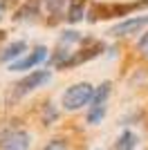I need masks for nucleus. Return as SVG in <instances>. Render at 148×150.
I'll return each mask as SVG.
<instances>
[{"label":"nucleus","mask_w":148,"mask_h":150,"mask_svg":"<svg viewBox=\"0 0 148 150\" xmlns=\"http://www.w3.org/2000/svg\"><path fill=\"white\" fill-rule=\"evenodd\" d=\"M94 92H97V88H94L92 83H74V85H70L65 92H63V110H68V112H76V110H83V108H90V103H92L94 99Z\"/></svg>","instance_id":"obj_1"},{"label":"nucleus","mask_w":148,"mask_h":150,"mask_svg":"<svg viewBox=\"0 0 148 150\" xmlns=\"http://www.w3.org/2000/svg\"><path fill=\"white\" fill-rule=\"evenodd\" d=\"M112 92V83L110 81H103L101 85L97 88V92H94V99L92 103H90V108H88V123L90 125H97L103 121L105 117V110H108V96H110Z\"/></svg>","instance_id":"obj_2"},{"label":"nucleus","mask_w":148,"mask_h":150,"mask_svg":"<svg viewBox=\"0 0 148 150\" xmlns=\"http://www.w3.org/2000/svg\"><path fill=\"white\" fill-rule=\"evenodd\" d=\"M49 76H52V74H49V69H36V72H29L25 79H20V81L16 83V88H14V96L20 99V96H25V94L38 90L41 85H45V83L49 81Z\"/></svg>","instance_id":"obj_3"},{"label":"nucleus","mask_w":148,"mask_h":150,"mask_svg":"<svg viewBox=\"0 0 148 150\" xmlns=\"http://www.w3.org/2000/svg\"><path fill=\"white\" fill-rule=\"evenodd\" d=\"M47 56H49V50H47V47H43V45H38V47H34L29 54H25L23 58L9 63L7 69H9V72H29V69H34L36 65H41Z\"/></svg>","instance_id":"obj_4"},{"label":"nucleus","mask_w":148,"mask_h":150,"mask_svg":"<svg viewBox=\"0 0 148 150\" xmlns=\"http://www.w3.org/2000/svg\"><path fill=\"white\" fill-rule=\"evenodd\" d=\"M144 27H148V13H144V16H132V18L121 20V23H117L115 27H110L108 34H110L112 38H123V36L139 34Z\"/></svg>","instance_id":"obj_5"},{"label":"nucleus","mask_w":148,"mask_h":150,"mask_svg":"<svg viewBox=\"0 0 148 150\" xmlns=\"http://www.w3.org/2000/svg\"><path fill=\"white\" fill-rule=\"evenodd\" d=\"M31 146V134L25 130H14L9 132L5 139H2V144L0 148L2 150H29Z\"/></svg>","instance_id":"obj_6"},{"label":"nucleus","mask_w":148,"mask_h":150,"mask_svg":"<svg viewBox=\"0 0 148 150\" xmlns=\"http://www.w3.org/2000/svg\"><path fill=\"white\" fill-rule=\"evenodd\" d=\"M25 52H27V43H25V40H14L11 45H7L5 50L0 52V63H7V65H9V63L23 58Z\"/></svg>","instance_id":"obj_7"},{"label":"nucleus","mask_w":148,"mask_h":150,"mask_svg":"<svg viewBox=\"0 0 148 150\" xmlns=\"http://www.w3.org/2000/svg\"><path fill=\"white\" fill-rule=\"evenodd\" d=\"M139 7H148V0H142V2H130V5H112V7H103L101 11L103 16L101 18H119V16H126L132 9H139Z\"/></svg>","instance_id":"obj_8"},{"label":"nucleus","mask_w":148,"mask_h":150,"mask_svg":"<svg viewBox=\"0 0 148 150\" xmlns=\"http://www.w3.org/2000/svg\"><path fill=\"white\" fill-rule=\"evenodd\" d=\"M85 7H88V0H70L68 5V11H65V20L68 23H79V20H83V16H85Z\"/></svg>","instance_id":"obj_9"},{"label":"nucleus","mask_w":148,"mask_h":150,"mask_svg":"<svg viewBox=\"0 0 148 150\" xmlns=\"http://www.w3.org/2000/svg\"><path fill=\"white\" fill-rule=\"evenodd\" d=\"M139 148V139L132 130H123L115 141V150H137Z\"/></svg>","instance_id":"obj_10"},{"label":"nucleus","mask_w":148,"mask_h":150,"mask_svg":"<svg viewBox=\"0 0 148 150\" xmlns=\"http://www.w3.org/2000/svg\"><path fill=\"white\" fill-rule=\"evenodd\" d=\"M41 119H43V125H52L56 119H58V110L54 108V103H45Z\"/></svg>","instance_id":"obj_11"},{"label":"nucleus","mask_w":148,"mask_h":150,"mask_svg":"<svg viewBox=\"0 0 148 150\" xmlns=\"http://www.w3.org/2000/svg\"><path fill=\"white\" fill-rule=\"evenodd\" d=\"M45 9H47L49 16L58 18L63 13V9H65V0H45Z\"/></svg>","instance_id":"obj_12"},{"label":"nucleus","mask_w":148,"mask_h":150,"mask_svg":"<svg viewBox=\"0 0 148 150\" xmlns=\"http://www.w3.org/2000/svg\"><path fill=\"white\" fill-rule=\"evenodd\" d=\"M137 52L142 54L144 58H148V29L142 34V38L137 40Z\"/></svg>","instance_id":"obj_13"},{"label":"nucleus","mask_w":148,"mask_h":150,"mask_svg":"<svg viewBox=\"0 0 148 150\" xmlns=\"http://www.w3.org/2000/svg\"><path fill=\"white\" fill-rule=\"evenodd\" d=\"M43 150H68V141H63V139H52V141H47V146H45Z\"/></svg>","instance_id":"obj_14"},{"label":"nucleus","mask_w":148,"mask_h":150,"mask_svg":"<svg viewBox=\"0 0 148 150\" xmlns=\"http://www.w3.org/2000/svg\"><path fill=\"white\" fill-rule=\"evenodd\" d=\"M5 16V0H0V18Z\"/></svg>","instance_id":"obj_15"},{"label":"nucleus","mask_w":148,"mask_h":150,"mask_svg":"<svg viewBox=\"0 0 148 150\" xmlns=\"http://www.w3.org/2000/svg\"><path fill=\"white\" fill-rule=\"evenodd\" d=\"M94 150H101V148H94Z\"/></svg>","instance_id":"obj_16"}]
</instances>
